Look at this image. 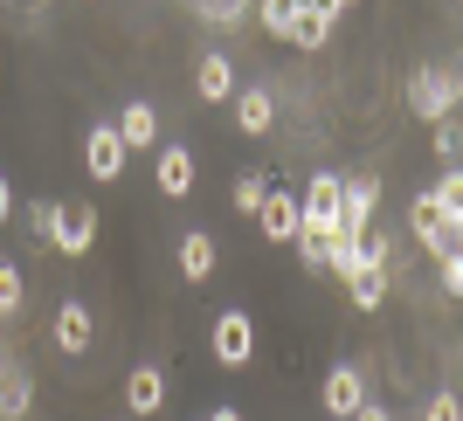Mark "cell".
I'll return each instance as SVG.
<instances>
[{"mask_svg": "<svg viewBox=\"0 0 463 421\" xmlns=\"http://www.w3.org/2000/svg\"><path fill=\"white\" fill-rule=\"evenodd\" d=\"M208 345H214V366H229V373H235V366H250L256 360V318H250V311H214V332H208Z\"/></svg>", "mask_w": 463, "mask_h": 421, "instance_id": "obj_1", "label": "cell"}, {"mask_svg": "<svg viewBox=\"0 0 463 421\" xmlns=\"http://www.w3.org/2000/svg\"><path fill=\"white\" fill-rule=\"evenodd\" d=\"M408 111L422 117V125L449 117V111H457V77H436V62H422V70H408Z\"/></svg>", "mask_w": 463, "mask_h": 421, "instance_id": "obj_2", "label": "cell"}, {"mask_svg": "<svg viewBox=\"0 0 463 421\" xmlns=\"http://www.w3.org/2000/svg\"><path fill=\"white\" fill-rule=\"evenodd\" d=\"M408 229H415V242H422V249H449V242H457V229H463V214H449L436 193H415V201H408Z\"/></svg>", "mask_w": 463, "mask_h": 421, "instance_id": "obj_3", "label": "cell"}, {"mask_svg": "<svg viewBox=\"0 0 463 421\" xmlns=\"http://www.w3.org/2000/svg\"><path fill=\"white\" fill-rule=\"evenodd\" d=\"M49 249L62 256H90L97 249V208H83V201H62L56 208V242Z\"/></svg>", "mask_w": 463, "mask_h": 421, "instance_id": "obj_4", "label": "cell"}, {"mask_svg": "<svg viewBox=\"0 0 463 421\" xmlns=\"http://www.w3.org/2000/svg\"><path fill=\"white\" fill-rule=\"evenodd\" d=\"M83 173H90V180H118V173H125V138H118V125H90V132H83Z\"/></svg>", "mask_w": 463, "mask_h": 421, "instance_id": "obj_5", "label": "cell"}, {"mask_svg": "<svg viewBox=\"0 0 463 421\" xmlns=\"http://www.w3.org/2000/svg\"><path fill=\"white\" fill-rule=\"evenodd\" d=\"M153 153H159V193H166V201H187V193H194V180H201V166H194V145H180V138H174V145H153Z\"/></svg>", "mask_w": 463, "mask_h": 421, "instance_id": "obj_6", "label": "cell"}, {"mask_svg": "<svg viewBox=\"0 0 463 421\" xmlns=\"http://www.w3.org/2000/svg\"><path fill=\"white\" fill-rule=\"evenodd\" d=\"M49 339H56V352H70V360H77V352H90V345H97V318H90V304H83V297L56 304V332H49Z\"/></svg>", "mask_w": 463, "mask_h": 421, "instance_id": "obj_7", "label": "cell"}, {"mask_svg": "<svg viewBox=\"0 0 463 421\" xmlns=\"http://www.w3.org/2000/svg\"><path fill=\"white\" fill-rule=\"evenodd\" d=\"M332 28H339V14H332V7L298 0V7H290V21H284V42H298V49H326Z\"/></svg>", "mask_w": 463, "mask_h": 421, "instance_id": "obj_8", "label": "cell"}, {"mask_svg": "<svg viewBox=\"0 0 463 421\" xmlns=\"http://www.w3.org/2000/svg\"><path fill=\"white\" fill-rule=\"evenodd\" d=\"M256 229L270 235V242H298V193L270 180V193L256 201Z\"/></svg>", "mask_w": 463, "mask_h": 421, "instance_id": "obj_9", "label": "cell"}, {"mask_svg": "<svg viewBox=\"0 0 463 421\" xmlns=\"http://www.w3.org/2000/svg\"><path fill=\"white\" fill-rule=\"evenodd\" d=\"M111 125H118V138H125V153H153V145H159V111L146 104V97H132Z\"/></svg>", "mask_w": 463, "mask_h": 421, "instance_id": "obj_10", "label": "cell"}, {"mask_svg": "<svg viewBox=\"0 0 463 421\" xmlns=\"http://www.w3.org/2000/svg\"><path fill=\"white\" fill-rule=\"evenodd\" d=\"M318 401H326V415H353V407L367 401V373H360V366H332L326 387H318Z\"/></svg>", "mask_w": 463, "mask_h": 421, "instance_id": "obj_11", "label": "cell"}, {"mask_svg": "<svg viewBox=\"0 0 463 421\" xmlns=\"http://www.w3.org/2000/svg\"><path fill=\"white\" fill-rule=\"evenodd\" d=\"M373 208H381V180H339V229H367Z\"/></svg>", "mask_w": 463, "mask_h": 421, "instance_id": "obj_12", "label": "cell"}, {"mask_svg": "<svg viewBox=\"0 0 463 421\" xmlns=\"http://www.w3.org/2000/svg\"><path fill=\"white\" fill-rule=\"evenodd\" d=\"M125 407H132V415H159V407H166V373H159V366H132V373H125Z\"/></svg>", "mask_w": 463, "mask_h": 421, "instance_id": "obj_13", "label": "cell"}, {"mask_svg": "<svg viewBox=\"0 0 463 421\" xmlns=\"http://www.w3.org/2000/svg\"><path fill=\"white\" fill-rule=\"evenodd\" d=\"M214 256H222V249H214L208 229H187V235H180V276H187V284H208V276H214Z\"/></svg>", "mask_w": 463, "mask_h": 421, "instance_id": "obj_14", "label": "cell"}, {"mask_svg": "<svg viewBox=\"0 0 463 421\" xmlns=\"http://www.w3.org/2000/svg\"><path fill=\"white\" fill-rule=\"evenodd\" d=\"M21 415H35V380L21 366H0V421H21Z\"/></svg>", "mask_w": 463, "mask_h": 421, "instance_id": "obj_15", "label": "cell"}, {"mask_svg": "<svg viewBox=\"0 0 463 421\" xmlns=\"http://www.w3.org/2000/svg\"><path fill=\"white\" fill-rule=\"evenodd\" d=\"M270 125H277V104H270V90H235V132L263 138Z\"/></svg>", "mask_w": 463, "mask_h": 421, "instance_id": "obj_16", "label": "cell"}, {"mask_svg": "<svg viewBox=\"0 0 463 421\" xmlns=\"http://www.w3.org/2000/svg\"><path fill=\"white\" fill-rule=\"evenodd\" d=\"M194 90L208 97V104H229V97H235V62H229V56H201V70H194Z\"/></svg>", "mask_w": 463, "mask_h": 421, "instance_id": "obj_17", "label": "cell"}, {"mask_svg": "<svg viewBox=\"0 0 463 421\" xmlns=\"http://www.w3.org/2000/svg\"><path fill=\"white\" fill-rule=\"evenodd\" d=\"M346 297H353V311H381V297H387V263H360L346 276Z\"/></svg>", "mask_w": 463, "mask_h": 421, "instance_id": "obj_18", "label": "cell"}, {"mask_svg": "<svg viewBox=\"0 0 463 421\" xmlns=\"http://www.w3.org/2000/svg\"><path fill=\"white\" fill-rule=\"evenodd\" d=\"M56 208H62V201H28V235H35L42 249L56 242Z\"/></svg>", "mask_w": 463, "mask_h": 421, "instance_id": "obj_19", "label": "cell"}, {"mask_svg": "<svg viewBox=\"0 0 463 421\" xmlns=\"http://www.w3.org/2000/svg\"><path fill=\"white\" fill-rule=\"evenodd\" d=\"M21 304H28V284H21L14 263H0V318H14Z\"/></svg>", "mask_w": 463, "mask_h": 421, "instance_id": "obj_20", "label": "cell"}, {"mask_svg": "<svg viewBox=\"0 0 463 421\" xmlns=\"http://www.w3.org/2000/svg\"><path fill=\"white\" fill-rule=\"evenodd\" d=\"M263 193H270V173H242L229 201H235V208H242V214H256V201H263Z\"/></svg>", "mask_w": 463, "mask_h": 421, "instance_id": "obj_21", "label": "cell"}, {"mask_svg": "<svg viewBox=\"0 0 463 421\" xmlns=\"http://www.w3.org/2000/svg\"><path fill=\"white\" fill-rule=\"evenodd\" d=\"M429 193H436V201H443L449 214H463V173H457V166H443V180H436Z\"/></svg>", "mask_w": 463, "mask_h": 421, "instance_id": "obj_22", "label": "cell"}, {"mask_svg": "<svg viewBox=\"0 0 463 421\" xmlns=\"http://www.w3.org/2000/svg\"><path fill=\"white\" fill-rule=\"evenodd\" d=\"M443 256V297H463V249L449 242V249H436Z\"/></svg>", "mask_w": 463, "mask_h": 421, "instance_id": "obj_23", "label": "cell"}, {"mask_svg": "<svg viewBox=\"0 0 463 421\" xmlns=\"http://www.w3.org/2000/svg\"><path fill=\"white\" fill-rule=\"evenodd\" d=\"M201 14H208L214 28H229V21H242V14H250V0H201Z\"/></svg>", "mask_w": 463, "mask_h": 421, "instance_id": "obj_24", "label": "cell"}, {"mask_svg": "<svg viewBox=\"0 0 463 421\" xmlns=\"http://www.w3.org/2000/svg\"><path fill=\"white\" fill-rule=\"evenodd\" d=\"M290 7H298V0H256V21H263V28H270V35H284V21H290Z\"/></svg>", "mask_w": 463, "mask_h": 421, "instance_id": "obj_25", "label": "cell"}, {"mask_svg": "<svg viewBox=\"0 0 463 421\" xmlns=\"http://www.w3.org/2000/svg\"><path fill=\"white\" fill-rule=\"evenodd\" d=\"M436 153H443V159H457V153H463V132H457V117H436Z\"/></svg>", "mask_w": 463, "mask_h": 421, "instance_id": "obj_26", "label": "cell"}, {"mask_svg": "<svg viewBox=\"0 0 463 421\" xmlns=\"http://www.w3.org/2000/svg\"><path fill=\"white\" fill-rule=\"evenodd\" d=\"M422 415H429V421H457V415H463V401H457V394H429Z\"/></svg>", "mask_w": 463, "mask_h": 421, "instance_id": "obj_27", "label": "cell"}, {"mask_svg": "<svg viewBox=\"0 0 463 421\" xmlns=\"http://www.w3.org/2000/svg\"><path fill=\"white\" fill-rule=\"evenodd\" d=\"M7 221H14V187L0 180V229H7Z\"/></svg>", "mask_w": 463, "mask_h": 421, "instance_id": "obj_28", "label": "cell"}, {"mask_svg": "<svg viewBox=\"0 0 463 421\" xmlns=\"http://www.w3.org/2000/svg\"><path fill=\"white\" fill-rule=\"evenodd\" d=\"M326 7H332V14H346V7H353V0H326Z\"/></svg>", "mask_w": 463, "mask_h": 421, "instance_id": "obj_29", "label": "cell"}]
</instances>
